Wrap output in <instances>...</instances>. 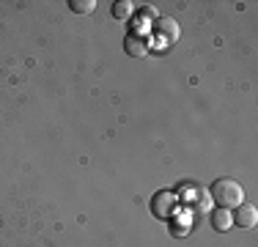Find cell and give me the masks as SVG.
<instances>
[{"label": "cell", "instance_id": "ba28073f", "mask_svg": "<svg viewBox=\"0 0 258 247\" xmlns=\"http://www.w3.org/2000/svg\"><path fill=\"white\" fill-rule=\"evenodd\" d=\"M69 9L75 14H91L96 9V0H69Z\"/></svg>", "mask_w": 258, "mask_h": 247}, {"label": "cell", "instance_id": "5b68a950", "mask_svg": "<svg viewBox=\"0 0 258 247\" xmlns=\"http://www.w3.org/2000/svg\"><path fill=\"white\" fill-rule=\"evenodd\" d=\"M124 49H126V55L143 58V55L149 52V41H146L143 36H138V33H129L126 39H124Z\"/></svg>", "mask_w": 258, "mask_h": 247}, {"label": "cell", "instance_id": "52a82bcc", "mask_svg": "<svg viewBox=\"0 0 258 247\" xmlns=\"http://www.w3.org/2000/svg\"><path fill=\"white\" fill-rule=\"evenodd\" d=\"M132 11H135V3H129V0H118V3L113 6L115 20H126V17H132Z\"/></svg>", "mask_w": 258, "mask_h": 247}, {"label": "cell", "instance_id": "3957f363", "mask_svg": "<svg viewBox=\"0 0 258 247\" xmlns=\"http://www.w3.org/2000/svg\"><path fill=\"white\" fill-rule=\"evenodd\" d=\"M173 201H176V195L168 193V190H165V193H157L154 201H151V212H154L157 217H170V214H173V209H176Z\"/></svg>", "mask_w": 258, "mask_h": 247}, {"label": "cell", "instance_id": "6da1fadb", "mask_svg": "<svg viewBox=\"0 0 258 247\" xmlns=\"http://www.w3.org/2000/svg\"><path fill=\"white\" fill-rule=\"evenodd\" d=\"M209 195H212V201L217 203V209H236L239 203H244V190L239 181H233V178H217V181L209 187Z\"/></svg>", "mask_w": 258, "mask_h": 247}, {"label": "cell", "instance_id": "8992f818", "mask_svg": "<svg viewBox=\"0 0 258 247\" xmlns=\"http://www.w3.org/2000/svg\"><path fill=\"white\" fill-rule=\"evenodd\" d=\"M212 225H214V231H228V228H233V220H231L228 209H214L212 212Z\"/></svg>", "mask_w": 258, "mask_h": 247}, {"label": "cell", "instance_id": "7a4b0ae2", "mask_svg": "<svg viewBox=\"0 0 258 247\" xmlns=\"http://www.w3.org/2000/svg\"><path fill=\"white\" fill-rule=\"evenodd\" d=\"M231 220H233V225H239V228H253L258 222V209L253 203H239V206L233 209Z\"/></svg>", "mask_w": 258, "mask_h": 247}, {"label": "cell", "instance_id": "277c9868", "mask_svg": "<svg viewBox=\"0 0 258 247\" xmlns=\"http://www.w3.org/2000/svg\"><path fill=\"white\" fill-rule=\"evenodd\" d=\"M154 30H157V36L162 41H176V39H179V25L170 20V17H159Z\"/></svg>", "mask_w": 258, "mask_h": 247}]
</instances>
